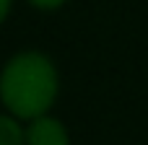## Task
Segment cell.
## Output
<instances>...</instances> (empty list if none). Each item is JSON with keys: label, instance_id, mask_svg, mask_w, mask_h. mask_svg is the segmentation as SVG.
<instances>
[{"label": "cell", "instance_id": "obj_1", "mask_svg": "<svg viewBox=\"0 0 148 145\" xmlns=\"http://www.w3.org/2000/svg\"><path fill=\"white\" fill-rule=\"evenodd\" d=\"M60 91V75L49 54L23 49L5 60L0 70V101L5 114L18 122H34L49 114Z\"/></svg>", "mask_w": 148, "mask_h": 145}, {"label": "cell", "instance_id": "obj_2", "mask_svg": "<svg viewBox=\"0 0 148 145\" xmlns=\"http://www.w3.org/2000/svg\"><path fill=\"white\" fill-rule=\"evenodd\" d=\"M23 140L26 145H70V135H68V127L57 117L44 114L34 122H26Z\"/></svg>", "mask_w": 148, "mask_h": 145}, {"label": "cell", "instance_id": "obj_3", "mask_svg": "<svg viewBox=\"0 0 148 145\" xmlns=\"http://www.w3.org/2000/svg\"><path fill=\"white\" fill-rule=\"evenodd\" d=\"M0 145H26L23 125L10 114H0Z\"/></svg>", "mask_w": 148, "mask_h": 145}, {"label": "cell", "instance_id": "obj_4", "mask_svg": "<svg viewBox=\"0 0 148 145\" xmlns=\"http://www.w3.org/2000/svg\"><path fill=\"white\" fill-rule=\"evenodd\" d=\"M68 0H29V5L31 8H36V10H57V8H62Z\"/></svg>", "mask_w": 148, "mask_h": 145}, {"label": "cell", "instance_id": "obj_5", "mask_svg": "<svg viewBox=\"0 0 148 145\" xmlns=\"http://www.w3.org/2000/svg\"><path fill=\"white\" fill-rule=\"evenodd\" d=\"M10 3H13V0H0V23L8 18V13H10Z\"/></svg>", "mask_w": 148, "mask_h": 145}]
</instances>
